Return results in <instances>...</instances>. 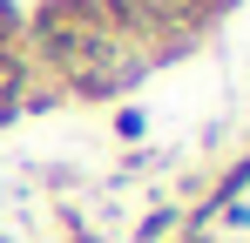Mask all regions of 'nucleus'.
Wrapping results in <instances>:
<instances>
[{"label":"nucleus","mask_w":250,"mask_h":243,"mask_svg":"<svg viewBox=\"0 0 250 243\" xmlns=\"http://www.w3.org/2000/svg\"><path fill=\"white\" fill-rule=\"evenodd\" d=\"M102 47H115V34H108V20H102L95 0H34V7H27L21 54H27L41 75L61 81L68 68H82L88 54H102Z\"/></svg>","instance_id":"nucleus-1"},{"label":"nucleus","mask_w":250,"mask_h":243,"mask_svg":"<svg viewBox=\"0 0 250 243\" xmlns=\"http://www.w3.org/2000/svg\"><path fill=\"white\" fill-rule=\"evenodd\" d=\"M244 189H250V156H237L230 169H223V176H216V182H209V196H203V202H189L183 216H189V223H216V209L244 202Z\"/></svg>","instance_id":"nucleus-2"},{"label":"nucleus","mask_w":250,"mask_h":243,"mask_svg":"<svg viewBox=\"0 0 250 243\" xmlns=\"http://www.w3.org/2000/svg\"><path fill=\"white\" fill-rule=\"evenodd\" d=\"M27 54L21 47H0V128H14L21 122V95H27Z\"/></svg>","instance_id":"nucleus-3"},{"label":"nucleus","mask_w":250,"mask_h":243,"mask_svg":"<svg viewBox=\"0 0 250 243\" xmlns=\"http://www.w3.org/2000/svg\"><path fill=\"white\" fill-rule=\"evenodd\" d=\"M237 7H244V0H183V27H189V34H209V27H216L223 14H237Z\"/></svg>","instance_id":"nucleus-4"},{"label":"nucleus","mask_w":250,"mask_h":243,"mask_svg":"<svg viewBox=\"0 0 250 243\" xmlns=\"http://www.w3.org/2000/svg\"><path fill=\"white\" fill-rule=\"evenodd\" d=\"M176 223H183V209L163 202V209H149V216L135 223V243H169V237H176Z\"/></svg>","instance_id":"nucleus-5"},{"label":"nucleus","mask_w":250,"mask_h":243,"mask_svg":"<svg viewBox=\"0 0 250 243\" xmlns=\"http://www.w3.org/2000/svg\"><path fill=\"white\" fill-rule=\"evenodd\" d=\"M21 34H27V7L0 0V47H21Z\"/></svg>","instance_id":"nucleus-6"},{"label":"nucleus","mask_w":250,"mask_h":243,"mask_svg":"<svg viewBox=\"0 0 250 243\" xmlns=\"http://www.w3.org/2000/svg\"><path fill=\"white\" fill-rule=\"evenodd\" d=\"M115 135H122V142H142V135H149L142 108H122V115H115Z\"/></svg>","instance_id":"nucleus-7"},{"label":"nucleus","mask_w":250,"mask_h":243,"mask_svg":"<svg viewBox=\"0 0 250 243\" xmlns=\"http://www.w3.org/2000/svg\"><path fill=\"white\" fill-rule=\"evenodd\" d=\"M169 243H216V237H209V223H189V216H183V223H176V237H169Z\"/></svg>","instance_id":"nucleus-8"}]
</instances>
